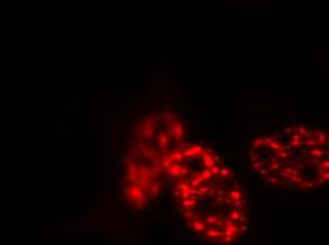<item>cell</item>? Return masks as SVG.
Returning <instances> with one entry per match:
<instances>
[{
  "instance_id": "6da1fadb",
  "label": "cell",
  "mask_w": 329,
  "mask_h": 245,
  "mask_svg": "<svg viewBox=\"0 0 329 245\" xmlns=\"http://www.w3.org/2000/svg\"><path fill=\"white\" fill-rule=\"evenodd\" d=\"M251 166H253V169H260V167H264V163H261V162H254Z\"/></svg>"
}]
</instances>
